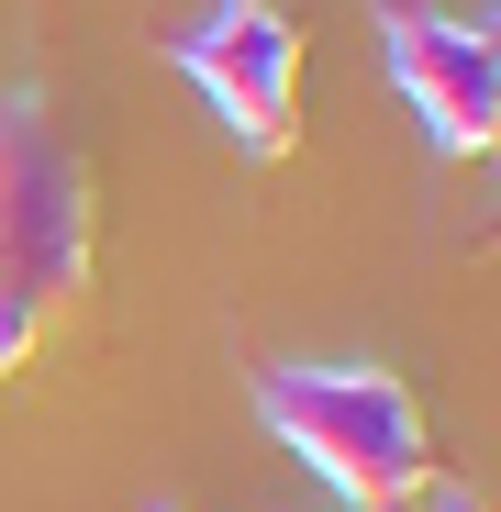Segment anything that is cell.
<instances>
[{"label":"cell","instance_id":"1","mask_svg":"<svg viewBox=\"0 0 501 512\" xmlns=\"http://www.w3.org/2000/svg\"><path fill=\"white\" fill-rule=\"evenodd\" d=\"M78 279H90V179L45 101L12 90L0 101V379L67 323Z\"/></svg>","mask_w":501,"mask_h":512},{"label":"cell","instance_id":"2","mask_svg":"<svg viewBox=\"0 0 501 512\" xmlns=\"http://www.w3.org/2000/svg\"><path fill=\"white\" fill-rule=\"evenodd\" d=\"M257 412L346 512H412L435 490L424 412H412V390L390 368H268Z\"/></svg>","mask_w":501,"mask_h":512},{"label":"cell","instance_id":"3","mask_svg":"<svg viewBox=\"0 0 501 512\" xmlns=\"http://www.w3.org/2000/svg\"><path fill=\"white\" fill-rule=\"evenodd\" d=\"M179 67L201 78V101L223 112V134L245 156H279L301 134V23L279 0H212L179 34Z\"/></svg>","mask_w":501,"mask_h":512},{"label":"cell","instance_id":"4","mask_svg":"<svg viewBox=\"0 0 501 512\" xmlns=\"http://www.w3.org/2000/svg\"><path fill=\"white\" fill-rule=\"evenodd\" d=\"M379 56L401 78V101L424 112L435 156H490L501 145V56H490V23H446L424 0H390L379 12Z\"/></svg>","mask_w":501,"mask_h":512},{"label":"cell","instance_id":"5","mask_svg":"<svg viewBox=\"0 0 501 512\" xmlns=\"http://www.w3.org/2000/svg\"><path fill=\"white\" fill-rule=\"evenodd\" d=\"M412 512H490V501H479L468 479H435V490H424V501H412Z\"/></svg>","mask_w":501,"mask_h":512},{"label":"cell","instance_id":"6","mask_svg":"<svg viewBox=\"0 0 501 512\" xmlns=\"http://www.w3.org/2000/svg\"><path fill=\"white\" fill-rule=\"evenodd\" d=\"M156 512H179V501H156Z\"/></svg>","mask_w":501,"mask_h":512}]
</instances>
